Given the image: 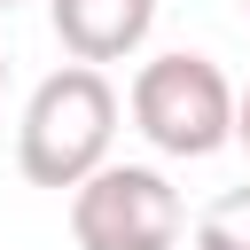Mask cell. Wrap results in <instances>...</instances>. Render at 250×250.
I'll return each instance as SVG.
<instances>
[{
	"label": "cell",
	"mask_w": 250,
	"mask_h": 250,
	"mask_svg": "<svg viewBox=\"0 0 250 250\" xmlns=\"http://www.w3.org/2000/svg\"><path fill=\"white\" fill-rule=\"evenodd\" d=\"M109 141H117V86L94 62H62L23 102L16 164L31 188H86L109 164Z\"/></svg>",
	"instance_id": "6da1fadb"
},
{
	"label": "cell",
	"mask_w": 250,
	"mask_h": 250,
	"mask_svg": "<svg viewBox=\"0 0 250 250\" xmlns=\"http://www.w3.org/2000/svg\"><path fill=\"white\" fill-rule=\"evenodd\" d=\"M234 109H242V94L227 86V70L211 55H188V47L141 62V78H133V125L164 156H211V148H227L234 141Z\"/></svg>",
	"instance_id": "7a4b0ae2"
},
{
	"label": "cell",
	"mask_w": 250,
	"mask_h": 250,
	"mask_svg": "<svg viewBox=\"0 0 250 250\" xmlns=\"http://www.w3.org/2000/svg\"><path fill=\"white\" fill-rule=\"evenodd\" d=\"M180 227H188L180 188L156 164H102L86 188H70L78 250H172Z\"/></svg>",
	"instance_id": "3957f363"
},
{
	"label": "cell",
	"mask_w": 250,
	"mask_h": 250,
	"mask_svg": "<svg viewBox=\"0 0 250 250\" xmlns=\"http://www.w3.org/2000/svg\"><path fill=\"white\" fill-rule=\"evenodd\" d=\"M47 23H55V39H62L70 62L102 70V62L141 55V39L156 23V0H47Z\"/></svg>",
	"instance_id": "277c9868"
},
{
	"label": "cell",
	"mask_w": 250,
	"mask_h": 250,
	"mask_svg": "<svg viewBox=\"0 0 250 250\" xmlns=\"http://www.w3.org/2000/svg\"><path fill=\"white\" fill-rule=\"evenodd\" d=\"M195 250H250V188H227L195 219Z\"/></svg>",
	"instance_id": "5b68a950"
},
{
	"label": "cell",
	"mask_w": 250,
	"mask_h": 250,
	"mask_svg": "<svg viewBox=\"0 0 250 250\" xmlns=\"http://www.w3.org/2000/svg\"><path fill=\"white\" fill-rule=\"evenodd\" d=\"M234 141L250 148V94H242V109H234Z\"/></svg>",
	"instance_id": "8992f818"
},
{
	"label": "cell",
	"mask_w": 250,
	"mask_h": 250,
	"mask_svg": "<svg viewBox=\"0 0 250 250\" xmlns=\"http://www.w3.org/2000/svg\"><path fill=\"white\" fill-rule=\"evenodd\" d=\"M0 94H8V55H0Z\"/></svg>",
	"instance_id": "52a82bcc"
},
{
	"label": "cell",
	"mask_w": 250,
	"mask_h": 250,
	"mask_svg": "<svg viewBox=\"0 0 250 250\" xmlns=\"http://www.w3.org/2000/svg\"><path fill=\"white\" fill-rule=\"evenodd\" d=\"M0 8H16V0H0Z\"/></svg>",
	"instance_id": "ba28073f"
},
{
	"label": "cell",
	"mask_w": 250,
	"mask_h": 250,
	"mask_svg": "<svg viewBox=\"0 0 250 250\" xmlns=\"http://www.w3.org/2000/svg\"><path fill=\"white\" fill-rule=\"evenodd\" d=\"M242 8H250V0H242Z\"/></svg>",
	"instance_id": "9c48e42d"
}]
</instances>
